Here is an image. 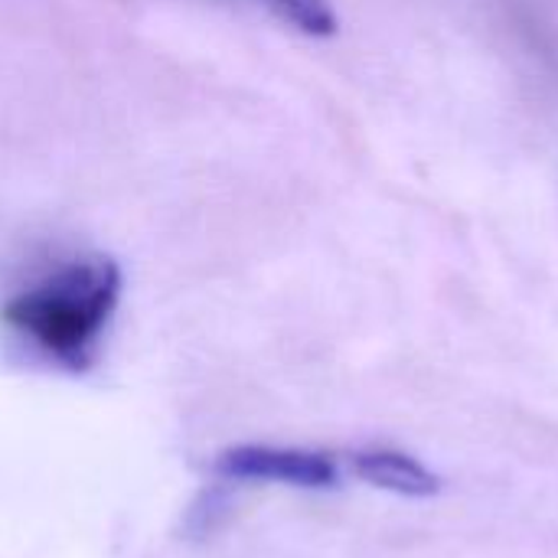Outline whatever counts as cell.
<instances>
[{
	"mask_svg": "<svg viewBox=\"0 0 558 558\" xmlns=\"http://www.w3.org/2000/svg\"><path fill=\"white\" fill-rule=\"evenodd\" d=\"M216 474L229 481L288 484L304 490H327L340 484L337 461L320 451L278 448V445H235L216 458Z\"/></svg>",
	"mask_w": 558,
	"mask_h": 558,
	"instance_id": "7a4b0ae2",
	"label": "cell"
},
{
	"mask_svg": "<svg viewBox=\"0 0 558 558\" xmlns=\"http://www.w3.org/2000/svg\"><path fill=\"white\" fill-rule=\"evenodd\" d=\"M121 298V268L108 255L72 258L3 304V320L49 360L82 373Z\"/></svg>",
	"mask_w": 558,
	"mask_h": 558,
	"instance_id": "6da1fadb",
	"label": "cell"
},
{
	"mask_svg": "<svg viewBox=\"0 0 558 558\" xmlns=\"http://www.w3.org/2000/svg\"><path fill=\"white\" fill-rule=\"evenodd\" d=\"M353 464V474L360 481H366L369 487H379V490H389V494H399V497H432L441 490V481L438 474H432L422 461H415L412 454L405 451H392V448H366V451H356L350 458Z\"/></svg>",
	"mask_w": 558,
	"mask_h": 558,
	"instance_id": "3957f363",
	"label": "cell"
},
{
	"mask_svg": "<svg viewBox=\"0 0 558 558\" xmlns=\"http://www.w3.org/2000/svg\"><path fill=\"white\" fill-rule=\"evenodd\" d=\"M281 20L311 36H330L337 29V13L330 0H265Z\"/></svg>",
	"mask_w": 558,
	"mask_h": 558,
	"instance_id": "277c9868",
	"label": "cell"
}]
</instances>
